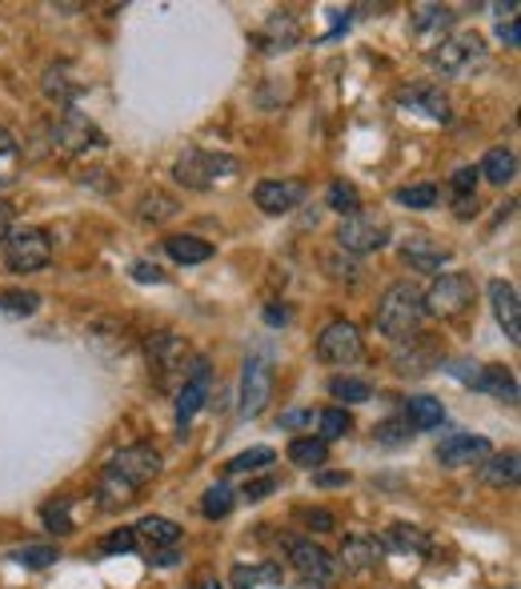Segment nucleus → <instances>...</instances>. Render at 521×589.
I'll return each instance as SVG.
<instances>
[{
	"label": "nucleus",
	"mask_w": 521,
	"mask_h": 589,
	"mask_svg": "<svg viewBox=\"0 0 521 589\" xmlns=\"http://www.w3.org/2000/svg\"><path fill=\"white\" fill-rule=\"evenodd\" d=\"M377 329L389 337V341H406L421 329L426 321V306H421V289L409 281H397L389 285L381 301H377V313H374Z\"/></svg>",
	"instance_id": "nucleus-2"
},
{
	"label": "nucleus",
	"mask_w": 521,
	"mask_h": 589,
	"mask_svg": "<svg viewBox=\"0 0 521 589\" xmlns=\"http://www.w3.org/2000/svg\"><path fill=\"white\" fill-rule=\"evenodd\" d=\"M478 297V285L469 273H438L433 285L421 293V306L433 317H461Z\"/></svg>",
	"instance_id": "nucleus-6"
},
{
	"label": "nucleus",
	"mask_w": 521,
	"mask_h": 589,
	"mask_svg": "<svg viewBox=\"0 0 521 589\" xmlns=\"http://www.w3.org/2000/svg\"><path fill=\"white\" fill-rule=\"evenodd\" d=\"M101 549H104V554H133V549H136L133 526H129V529H113V534L101 541Z\"/></svg>",
	"instance_id": "nucleus-47"
},
{
	"label": "nucleus",
	"mask_w": 521,
	"mask_h": 589,
	"mask_svg": "<svg viewBox=\"0 0 521 589\" xmlns=\"http://www.w3.org/2000/svg\"><path fill=\"white\" fill-rule=\"evenodd\" d=\"M177 213H181V200L168 197V193H161V189L145 193V197L136 200V217H141L145 225H165V221H173Z\"/></svg>",
	"instance_id": "nucleus-27"
},
{
	"label": "nucleus",
	"mask_w": 521,
	"mask_h": 589,
	"mask_svg": "<svg viewBox=\"0 0 521 589\" xmlns=\"http://www.w3.org/2000/svg\"><path fill=\"white\" fill-rule=\"evenodd\" d=\"M156 474H161V453L149 442L125 445L121 453H113L109 465L101 469V482H96L101 509L104 514H116V509L133 505L136 494H141L149 482H156Z\"/></svg>",
	"instance_id": "nucleus-1"
},
{
	"label": "nucleus",
	"mask_w": 521,
	"mask_h": 589,
	"mask_svg": "<svg viewBox=\"0 0 521 589\" xmlns=\"http://www.w3.org/2000/svg\"><path fill=\"white\" fill-rule=\"evenodd\" d=\"M433 69L449 81H458V76H469L473 69L486 64V41H481L478 32H453L446 41L433 49Z\"/></svg>",
	"instance_id": "nucleus-5"
},
{
	"label": "nucleus",
	"mask_w": 521,
	"mask_h": 589,
	"mask_svg": "<svg viewBox=\"0 0 521 589\" xmlns=\"http://www.w3.org/2000/svg\"><path fill=\"white\" fill-rule=\"evenodd\" d=\"M394 369L397 373H406V378H417V373H429V369H441V345L433 333H421L417 329L413 337L406 341H394Z\"/></svg>",
	"instance_id": "nucleus-11"
},
{
	"label": "nucleus",
	"mask_w": 521,
	"mask_h": 589,
	"mask_svg": "<svg viewBox=\"0 0 521 589\" xmlns=\"http://www.w3.org/2000/svg\"><path fill=\"white\" fill-rule=\"evenodd\" d=\"M177 561H181L177 549H161V554H149V566H161V569L177 566Z\"/></svg>",
	"instance_id": "nucleus-54"
},
{
	"label": "nucleus",
	"mask_w": 521,
	"mask_h": 589,
	"mask_svg": "<svg viewBox=\"0 0 521 589\" xmlns=\"http://www.w3.org/2000/svg\"><path fill=\"white\" fill-rule=\"evenodd\" d=\"M441 369H446V373H449V378H453V381L469 385V390H473V385H478V378H481V365H478V361H466V358H458V361H441Z\"/></svg>",
	"instance_id": "nucleus-45"
},
{
	"label": "nucleus",
	"mask_w": 521,
	"mask_h": 589,
	"mask_svg": "<svg viewBox=\"0 0 521 589\" xmlns=\"http://www.w3.org/2000/svg\"><path fill=\"white\" fill-rule=\"evenodd\" d=\"M277 477L273 474H265V477H253V482H245V489H241V502H249V505H257V502H265L269 494H277Z\"/></svg>",
	"instance_id": "nucleus-46"
},
{
	"label": "nucleus",
	"mask_w": 521,
	"mask_h": 589,
	"mask_svg": "<svg viewBox=\"0 0 521 589\" xmlns=\"http://www.w3.org/2000/svg\"><path fill=\"white\" fill-rule=\"evenodd\" d=\"M9 561H17V566H24V569H49L61 561V549L57 546H21V549H12Z\"/></svg>",
	"instance_id": "nucleus-38"
},
{
	"label": "nucleus",
	"mask_w": 521,
	"mask_h": 589,
	"mask_svg": "<svg viewBox=\"0 0 521 589\" xmlns=\"http://www.w3.org/2000/svg\"><path fill=\"white\" fill-rule=\"evenodd\" d=\"M165 252L177 265H205L213 257V245L193 237V232H177V237H165Z\"/></svg>",
	"instance_id": "nucleus-26"
},
{
	"label": "nucleus",
	"mask_w": 521,
	"mask_h": 589,
	"mask_svg": "<svg viewBox=\"0 0 521 589\" xmlns=\"http://www.w3.org/2000/svg\"><path fill=\"white\" fill-rule=\"evenodd\" d=\"M397 105H406L409 113L429 116V121H441V125L453 121V105H449V96L441 93V84H429V81L406 84V89L397 93Z\"/></svg>",
	"instance_id": "nucleus-16"
},
{
	"label": "nucleus",
	"mask_w": 521,
	"mask_h": 589,
	"mask_svg": "<svg viewBox=\"0 0 521 589\" xmlns=\"http://www.w3.org/2000/svg\"><path fill=\"white\" fill-rule=\"evenodd\" d=\"M453 24V9L449 4H413V29L417 32H441Z\"/></svg>",
	"instance_id": "nucleus-37"
},
{
	"label": "nucleus",
	"mask_w": 521,
	"mask_h": 589,
	"mask_svg": "<svg viewBox=\"0 0 521 589\" xmlns=\"http://www.w3.org/2000/svg\"><path fill=\"white\" fill-rule=\"evenodd\" d=\"M478 168L473 165H461L458 173H453V177H449V193H453V197H478Z\"/></svg>",
	"instance_id": "nucleus-44"
},
{
	"label": "nucleus",
	"mask_w": 521,
	"mask_h": 589,
	"mask_svg": "<svg viewBox=\"0 0 521 589\" xmlns=\"http://www.w3.org/2000/svg\"><path fill=\"white\" fill-rule=\"evenodd\" d=\"M285 569L282 561H257V566L233 569V589H257V586H282Z\"/></svg>",
	"instance_id": "nucleus-30"
},
{
	"label": "nucleus",
	"mask_w": 521,
	"mask_h": 589,
	"mask_svg": "<svg viewBox=\"0 0 521 589\" xmlns=\"http://www.w3.org/2000/svg\"><path fill=\"white\" fill-rule=\"evenodd\" d=\"M197 589H225V581H217V578H205V581H201Z\"/></svg>",
	"instance_id": "nucleus-58"
},
{
	"label": "nucleus",
	"mask_w": 521,
	"mask_h": 589,
	"mask_svg": "<svg viewBox=\"0 0 521 589\" xmlns=\"http://www.w3.org/2000/svg\"><path fill=\"white\" fill-rule=\"evenodd\" d=\"M334 241L341 252H349V257H365V252H377L389 245V225L377 221V217H365V213H357V217H345L341 225H337Z\"/></svg>",
	"instance_id": "nucleus-9"
},
{
	"label": "nucleus",
	"mask_w": 521,
	"mask_h": 589,
	"mask_svg": "<svg viewBox=\"0 0 521 589\" xmlns=\"http://www.w3.org/2000/svg\"><path fill=\"white\" fill-rule=\"evenodd\" d=\"M406 421H409V430H438L441 421H446V405H441L438 397H409L406 401Z\"/></svg>",
	"instance_id": "nucleus-29"
},
{
	"label": "nucleus",
	"mask_w": 521,
	"mask_h": 589,
	"mask_svg": "<svg viewBox=\"0 0 521 589\" xmlns=\"http://www.w3.org/2000/svg\"><path fill=\"white\" fill-rule=\"evenodd\" d=\"M521 477V465H518V453H498V457H486V465H481V482L493 485V489H510V485H518Z\"/></svg>",
	"instance_id": "nucleus-28"
},
{
	"label": "nucleus",
	"mask_w": 521,
	"mask_h": 589,
	"mask_svg": "<svg viewBox=\"0 0 521 589\" xmlns=\"http://www.w3.org/2000/svg\"><path fill=\"white\" fill-rule=\"evenodd\" d=\"M297 41H302V24L293 12H273L265 29L253 37V44H260V53H289Z\"/></svg>",
	"instance_id": "nucleus-20"
},
{
	"label": "nucleus",
	"mask_w": 521,
	"mask_h": 589,
	"mask_svg": "<svg viewBox=\"0 0 521 589\" xmlns=\"http://www.w3.org/2000/svg\"><path fill=\"white\" fill-rule=\"evenodd\" d=\"M478 177H486L490 185H510V180L518 177V157H513V148H505V145L490 148L478 165Z\"/></svg>",
	"instance_id": "nucleus-24"
},
{
	"label": "nucleus",
	"mask_w": 521,
	"mask_h": 589,
	"mask_svg": "<svg viewBox=\"0 0 521 589\" xmlns=\"http://www.w3.org/2000/svg\"><path fill=\"white\" fill-rule=\"evenodd\" d=\"M361 353L365 345L354 321H329L317 337V361H325V365H354V361H361Z\"/></svg>",
	"instance_id": "nucleus-10"
},
{
	"label": "nucleus",
	"mask_w": 521,
	"mask_h": 589,
	"mask_svg": "<svg viewBox=\"0 0 521 589\" xmlns=\"http://www.w3.org/2000/svg\"><path fill=\"white\" fill-rule=\"evenodd\" d=\"M297 517H302L313 534H334V529H337V517L329 514V509H302Z\"/></svg>",
	"instance_id": "nucleus-48"
},
{
	"label": "nucleus",
	"mask_w": 521,
	"mask_h": 589,
	"mask_svg": "<svg viewBox=\"0 0 521 589\" xmlns=\"http://www.w3.org/2000/svg\"><path fill=\"white\" fill-rule=\"evenodd\" d=\"M277 462V453L269 450V445H253V450L237 453V457H229V465H225V474H260V469H269V465Z\"/></svg>",
	"instance_id": "nucleus-32"
},
{
	"label": "nucleus",
	"mask_w": 521,
	"mask_h": 589,
	"mask_svg": "<svg viewBox=\"0 0 521 589\" xmlns=\"http://www.w3.org/2000/svg\"><path fill=\"white\" fill-rule=\"evenodd\" d=\"M381 558H386V546H381L377 537L354 534V537H345V541H341L334 566L345 569V574H369V569L381 566Z\"/></svg>",
	"instance_id": "nucleus-17"
},
{
	"label": "nucleus",
	"mask_w": 521,
	"mask_h": 589,
	"mask_svg": "<svg viewBox=\"0 0 521 589\" xmlns=\"http://www.w3.org/2000/svg\"><path fill=\"white\" fill-rule=\"evenodd\" d=\"M52 261V237L44 229H12L4 237V265L12 273H41L44 265Z\"/></svg>",
	"instance_id": "nucleus-7"
},
{
	"label": "nucleus",
	"mask_w": 521,
	"mask_h": 589,
	"mask_svg": "<svg viewBox=\"0 0 521 589\" xmlns=\"http://www.w3.org/2000/svg\"><path fill=\"white\" fill-rule=\"evenodd\" d=\"M325 269H329V277H334V281H349L354 285L357 281V273H361V269H357L354 261H337V257H329V261H325Z\"/></svg>",
	"instance_id": "nucleus-50"
},
{
	"label": "nucleus",
	"mask_w": 521,
	"mask_h": 589,
	"mask_svg": "<svg viewBox=\"0 0 521 589\" xmlns=\"http://www.w3.org/2000/svg\"><path fill=\"white\" fill-rule=\"evenodd\" d=\"M453 217H458V221L478 217V197H453Z\"/></svg>",
	"instance_id": "nucleus-52"
},
{
	"label": "nucleus",
	"mask_w": 521,
	"mask_h": 589,
	"mask_svg": "<svg viewBox=\"0 0 521 589\" xmlns=\"http://www.w3.org/2000/svg\"><path fill=\"white\" fill-rule=\"evenodd\" d=\"M265 321H269V326H285V321H289V309H285L282 301H273V306H265Z\"/></svg>",
	"instance_id": "nucleus-55"
},
{
	"label": "nucleus",
	"mask_w": 521,
	"mask_h": 589,
	"mask_svg": "<svg viewBox=\"0 0 521 589\" xmlns=\"http://www.w3.org/2000/svg\"><path fill=\"white\" fill-rule=\"evenodd\" d=\"M397 205H406V209H433L438 205V185H429V180H421V185H406V189L394 193Z\"/></svg>",
	"instance_id": "nucleus-40"
},
{
	"label": "nucleus",
	"mask_w": 521,
	"mask_h": 589,
	"mask_svg": "<svg viewBox=\"0 0 521 589\" xmlns=\"http://www.w3.org/2000/svg\"><path fill=\"white\" fill-rule=\"evenodd\" d=\"M41 521L52 537H64L73 534V497H57L41 509Z\"/></svg>",
	"instance_id": "nucleus-35"
},
{
	"label": "nucleus",
	"mask_w": 521,
	"mask_h": 589,
	"mask_svg": "<svg viewBox=\"0 0 521 589\" xmlns=\"http://www.w3.org/2000/svg\"><path fill=\"white\" fill-rule=\"evenodd\" d=\"M313 482L321 485V489H337V485H349V474H317Z\"/></svg>",
	"instance_id": "nucleus-57"
},
{
	"label": "nucleus",
	"mask_w": 521,
	"mask_h": 589,
	"mask_svg": "<svg viewBox=\"0 0 521 589\" xmlns=\"http://www.w3.org/2000/svg\"><path fill=\"white\" fill-rule=\"evenodd\" d=\"M208 385H213V369H208L205 358H193L185 385L177 390V430H181V437H185V430L193 425V417H197V413L205 410Z\"/></svg>",
	"instance_id": "nucleus-13"
},
{
	"label": "nucleus",
	"mask_w": 521,
	"mask_h": 589,
	"mask_svg": "<svg viewBox=\"0 0 521 589\" xmlns=\"http://www.w3.org/2000/svg\"><path fill=\"white\" fill-rule=\"evenodd\" d=\"M401 257H406V265L417 269V273H438L441 265L453 261V249H446L441 241H429V237H409L401 245Z\"/></svg>",
	"instance_id": "nucleus-22"
},
{
	"label": "nucleus",
	"mask_w": 521,
	"mask_h": 589,
	"mask_svg": "<svg viewBox=\"0 0 521 589\" xmlns=\"http://www.w3.org/2000/svg\"><path fill=\"white\" fill-rule=\"evenodd\" d=\"M41 309V297L24 293V289H12V293H0V313L9 317H32Z\"/></svg>",
	"instance_id": "nucleus-43"
},
{
	"label": "nucleus",
	"mask_w": 521,
	"mask_h": 589,
	"mask_svg": "<svg viewBox=\"0 0 521 589\" xmlns=\"http://www.w3.org/2000/svg\"><path fill=\"white\" fill-rule=\"evenodd\" d=\"M377 541L386 546V554H389V549H394V554H413V558H429V554H433V537H429L426 529L406 526V521L389 526L386 534L377 537Z\"/></svg>",
	"instance_id": "nucleus-23"
},
{
	"label": "nucleus",
	"mask_w": 521,
	"mask_h": 589,
	"mask_svg": "<svg viewBox=\"0 0 521 589\" xmlns=\"http://www.w3.org/2000/svg\"><path fill=\"white\" fill-rule=\"evenodd\" d=\"M305 425H313V413L309 410L282 413V430H305Z\"/></svg>",
	"instance_id": "nucleus-51"
},
{
	"label": "nucleus",
	"mask_w": 521,
	"mask_h": 589,
	"mask_svg": "<svg viewBox=\"0 0 521 589\" xmlns=\"http://www.w3.org/2000/svg\"><path fill=\"white\" fill-rule=\"evenodd\" d=\"M490 306H493V317H498L501 333L510 337L513 345L521 341V297L518 289H513L510 281H490Z\"/></svg>",
	"instance_id": "nucleus-19"
},
{
	"label": "nucleus",
	"mask_w": 521,
	"mask_h": 589,
	"mask_svg": "<svg viewBox=\"0 0 521 589\" xmlns=\"http://www.w3.org/2000/svg\"><path fill=\"white\" fill-rule=\"evenodd\" d=\"M145 353H149V365H153L156 385H161V390H173V385L181 390V385H185L188 365H193L185 337H177V333H153L145 341Z\"/></svg>",
	"instance_id": "nucleus-4"
},
{
	"label": "nucleus",
	"mask_w": 521,
	"mask_h": 589,
	"mask_svg": "<svg viewBox=\"0 0 521 589\" xmlns=\"http://www.w3.org/2000/svg\"><path fill=\"white\" fill-rule=\"evenodd\" d=\"M498 37H501V41H505V44H510V49H518V44H521L518 21H501V24H498Z\"/></svg>",
	"instance_id": "nucleus-53"
},
{
	"label": "nucleus",
	"mask_w": 521,
	"mask_h": 589,
	"mask_svg": "<svg viewBox=\"0 0 521 589\" xmlns=\"http://www.w3.org/2000/svg\"><path fill=\"white\" fill-rule=\"evenodd\" d=\"M17 173H21V148H17L9 128L0 125V185H12Z\"/></svg>",
	"instance_id": "nucleus-39"
},
{
	"label": "nucleus",
	"mask_w": 521,
	"mask_h": 589,
	"mask_svg": "<svg viewBox=\"0 0 521 589\" xmlns=\"http://www.w3.org/2000/svg\"><path fill=\"white\" fill-rule=\"evenodd\" d=\"M317 437H321L325 445L329 442H341V437H349V430H354V417L341 410V405H334V410H321L317 413Z\"/></svg>",
	"instance_id": "nucleus-36"
},
{
	"label": "nucleus",
	"mask_w": 521,
	"mask_h": 589,
	"mask_svg": "<svg viewBox=\"0 0 521 589\" xmlns=\"http://www.w3.org/2000/svg\"><path fill=\"white\" fill-rule=\"evenodd\" d=\"M486 457H490V442L473 437V433H449L438 445V465H446V469H466V465H478Z\"/></svg>",
	"instance_id": "nucleus-18"
},
{
	"label": "nucleus",
	"mask_w": 521,
	"mask_h": 589,
	"mask_svg": "<svg viewBox=\"0 0 521 589\" xmlns=\"http://www.w3.org/2000/svg\"><path fill=\"white\" fill-rule=\"evenodd\" d=\"M273 401V365L265 358H249L241 369V417H260Z\"/></svg>",
	"instance_id": "nucleus-12"
},
{
	"label": "nucleus",
	"mask_w": 521,
	"mask_h": 589,
	"mask_svg": "<svg viewBox=\"0 0 521 589\" xmlns=\"http://www.w3.org/2000/svg\"><path fill=\"white\" fill-rule=\"evenodd\" d=\"M193 589H197V586H193Z\"/></svg>",
	"instance_id": "nucleus-60"
},
{
	"label": "nucleus",
	"mask_w": 521,
	"mask_h": 589,
	"mask_svg": "<svg viewBox=\"0 0 521 589\" xmlns=\"http://www.w3.org/2000/svg\"><path fill=\"white\" fill-rule=\"evenodd\" d=\"M12 232V205L4 197H0V245H4V237Z\"/></svg>",
	"instance_id": "nucleus-56"
},
{
	"label": "nucleus",
	"mask_w": 521,
	"mask_h": 589,
	"mask_svg": "<svg viewBox=\"0 0 521 589\" xmlns=\"http://www.w3.org/2000/svg\"><path fill=\"white\" fill-rule=\"evenodd\" d=\"M136 534V546H145V554H161V549H177L181 546V526L177 521H168V517H141L133 526Z\"/></svg>",
	"instance_id": "nucleus-21"
},
{
	"label": "nucleus",
	"mask_w": 521,
	"mask_h": 589,
	"mask_svg": "<svg viewBox=\"0 0 521 589\" xmlns=\"http://www.w3.org/2000/svg\"><path fill=\"white\" fill-rule=\"evenodd\" d=\"M305 180L297 177H273V180H260L257 189H253V200H257L260 213H269V217H285V213H293L297 205L305 200Z\"/></svg>",
	"instance_id": "nucleus-15"
},
{
	"label": "nucleus",
	"mask_w": 521,
	"mask_h": 589,
	"mask_svg": "<svg viewBox=\"0 0 521 589\" xmlns=\"http://www.w3.org/2000/svg\"><path fill=\"white\" fill-rule=\"evenodd\" d=\"M233 505H237V494H233L225 482H217V485H208L205 497H201V514H205L208 521H221V517L233 514Z\"/></svg>",
	"instance_id": "nucleus-34"
},
{
	"label": "nucleus",
	"mask_w": 521,
	"mask_h": 589,
	"mask_svg": "<svg viewBox=\"0 0 521 589\" xmlns=\"http://www.w3.org/2000/svg\"><path fill=\"white\" fill-rule=\"evenodd\" d=\"M237 157H229V153H208V148H188L185 157L173 165V177H177V185H185V189L193 193H205L213 189L217 180L233 177L237 173Z\"/></svg>",
	"instance_id": "nucleus-3"
},
{
	"label": "nucleus",
	"mask_w": 521,
	"mask_h": 589,
	"mask_svg": "<svg viewBox=\"0 0 521 589\" xmlns=\"http://www.w3.org/2000/svg\"><path fill=\"white\" fill-rule=\"evenodd\" d=\"M473 390L490 393V397L505 401V405H513L518 401V381H513V373L505 365H481V378Z\"/></svg>",
	"instance_id": "nucleus-25"
},
{
	"label": "nucleus",
	"mask_w": 521,
	"mask_h": 589,
	"mask_svg": "<svg viewBox=\"0 0 521 589\" xmlns=\"http://www.w3.org/2000/svg\"><path fill=\"white\" fill-rule=\"evenodd\" d=\"M49 137H52V145L61 148V153H93V148L109 145L101 128H96L84 113H76V108H61V116L52 121Z\"/></svg>",
	"instance_id": "nucleus-8"
},
{
	"label": "nucleus",
	"mask_w": 521,
	"mask_h": 589,
	"mask_svg": "<svg viewBox=\"0 0 521 589\" xmlns=\"http://www.w3.org/2000/svg\"><path fill=\"white\" fill-rule=\"evenodd\" d=\"M409 437H413V430H409L406 417H389V421H381V425H374V442L377 445H389V450L406 445Z\"/></svg>",
	"instance_id": "nucleus-42"
},
{
	"label": "nucleus",
	"mask_w": 521,
	"mask_h": 589,
	"mask_svg": "<svg viewBox=\"0 0 521 589\" xmlns=\"http://www.w3.org/2000/svg\"><path fill=\"white\" fill-rule=\"evenodd\" d=\"M289 462L297 465V469H317V474H321V465L329 462V445H325L321 437H297V442L289 445Z\"/></svg>",
	"instance_id": "nucleus-31"
},
{
	"label": "nucleus",
	"mask_w": 521,
	"mask_h": 589,
	"mask_svg": "<svg viewBox=\"0 0 521 589\" xmlns=\"http://www.w3.org/2000/svg\"><path fill=\"white\" fill-rule=\"evenodd\" d=\"M302 589H325V586H302Z\"/></svg>",
	"instance_id": "nucleus-59"
},
{
	"label": "nucleus",
	"mask_w": 521,
	"mask_h": 589,
	"mask_svg": "<svg viewBox=\"0 0 521 589\" xmlns=\"http://www.w3.org/2000/svg\"><path fill=\"white\" fill-rule=\"evenodd\" d=\"M289 566H293V574L305 581V586H329V581H334V574H337L334 558H329L321 546L305 541V537L289 541Z\"/></svg>",
	"instance_id": "nucleus-14"
},
{
	"label": "nucleus",
	"mask_w": 521,
	"mask_h": 589,
	"mask_svg": "<svg viewBox=\"0 0 521 589\" xmlns=\"http://www.w3.org/2000/svg\"><path fill=\"white\" fill-rule=\"evenodd\" d=\"M329 393H334L337 401H349V405H361V401L374 397V385L361 378H334L329 381Z\"/></svg>",
	"instance_id": "nucleus-41"
},
{
	"label": "nucleus",
	"mask_w": 521,
	"mask_h": 589,
	"mask_svg": "<svg viewBox=\"0 0 521 589\" xmlns=\"http://www.w3.org/2000/svg\"><path fill=\"white\" fill-rule=\"evenodd\" d=\"M133 281H141V285H165L168 281V273L161 269V265H153V261H133Z\"/></svg>",
	"instance_id": "nucleus-49"
},
{
	"label": "nucleus",
	"mask_w": 521,
	"mask_h": 589,
	"mask_svg": "<svg viewBox=\"0 0 521 589\" xmlns=\"http://www.w3.org/2000/svg\"><path fill=\"white\" fill-rule=\"evenodd\" d=\"M325 200H329V209L334 213H341V221L361 213V189H357L354 180H334L329 193H325Z\"/></svg>",
	"instance_id": "nucleus-33"
}]
</instances>
